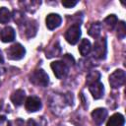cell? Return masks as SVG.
I'll list each match as a JSON object with an SVG mask.
<instances>
[{
    "mask_svg": "<svg viewBox=\"0 0 126 126\" xmlns=\"http://www.w3.org/2000/svg\"><path fill=\"white\" fill-rule=\"evenodd\" d=\"M30 81H31V83H32L35 86L47 87V85L49 84V77L45 73L44 70L37 69L32 73V75L30 77Z\"/></svg>",
    "mask_w": 126,
    "mask_h": 126,
    "instance_id": "obj_1",
    "label": "cell"
},
{
    "mask_svg": "<svg viewBox=\"0 0 126 126\" xmlns=\"http://www.w3.org/2000/svg\"><path fill=\"white\" fill-rule=\"evenodd\" d=\"M106 55V40L104 37L98 38L94 44V56L97 59H104Z\"/></svg>",
    "mask_w": 126,
    "mask_h": 126,
    "instance_id": "obj_6",
    "label": "cell"
},
{
    "mask_svg": "<svg viewBox=\"0 0 126 126\" xmlns=\"http://www.w3.org/2000/svg\"><path fill=\"white\" fill-rule=\"evenodd\" d=\"M16 32L12 27H5L0 32V39L3 42H11L15 39Z\"/></svg>",
    "mask_w": 126,
    "mask_h": 126,
    "instance_id": "obj_11",
    "label": "cell"
},
{
    "mask_svg": "<svg viewBox=\"0 0 126 126\" xmlns=\"http://www.w3.org/2000/svg\"><path fill=\"white\" fill-rule=\"evenodd\" d=\"M99 79H100V73L98 71H95V70L90 71L86 78V84H87V86L92 85L94 83L99 82Z\"/></svg>",
    "mask_w": 126,
    "mask_h": 126,
    "instance_id": "obj_16",
    "label": "cell"
},
{
    "mask_svg": "<svg viewBox=\"0 0 126 126\" xmlns=\"http://www.w3.org/2000/svg\"><path fill=\"white\" fill-rule=\"evenodd\" d=\"M21 4H23V6L25 7V9L29 12H34L38 7L39 5L41 4V1H35V0H32V1H24V2H21Z\"/></svg>",
    "mask_w": 126,
    "mask_h": 126,
    "instance_id": "obj_18",
    "label": "cell"
},
{
    "mask_svg": "<svg viewBox=\"0 0 126 126\" xmlns=\"http://www.w3.org/2000/svg\"><path fill=\"white\" fill-rule=\"evenodd\" d=\"M61 52V48H60V45H59V42L56 41L53 46H51L47 51H46V57L47 58H51V57H54V56H58Z\"/></svg>",
    "mask_w": 126,
    "mask_h": 126,
    "instance_id": "obj_20",
    "label": "cell"
},
{
    "mask_svg": "<svg viewBox=\"0 0 126 126\" xmlns=\"http://www.w3.org/2000/svg\"><path fill=\"white\" fill-rule=\"evenodd\" d=\"M103 22H104V24H105V26L107 27L108 30H113L115 28V26L117 25V23H118V19H117V17L115 15L112 14V15L107 16L104 19Z\"/></svg>",
    "mask_w": 126,
    "mask_h": 126,
    "instance_id": "obj_21",
    "label": "cell"
},
{
    "mask_svg": "<svg viewBox=\"0 0 126 126\" xmlns=\"http://www.w3.org/2000/svg\"><path fill=\"white\" fill-rule=\"evenodd\" d=\"M12 17L14 19V21L18 24V25H21L24 23L25 21V15L21 12V11H13V14H12Z\"/></svg>",
    "mask_w": 126,
    "mask_h": 126,
    "instance_id": "obj_23",
    "label": "cell"
},
{
    "mask_svg": "<svg viewBox=\"0 0 126 126\" xmlns=\"http://www.w3.org/2000/svg\"><path fill=\"white\" fill-rule=\"evenodd\" d=\"M27 126H40V124H39L38 122H36L34 119L31 118V119L28 120V122H27Z\"/></svg>",
    "mask_w": 126,
    "mask_h": 126,
    "instance_id": "obj_27",
    "label": "cell"
},
{
    "mask_svg": "<svg viewBox=\"0 0 126 126\" xmlns=\"http://www.w3.org/2000/svg\"><path fill=\"white\" fill-rule=\"evenodd\" d=\"M88 87H89L90 93L92 94V95L94 99H98V98L102 97L103 93H104V87H103L102 83H100V81L94 83L92 85H89Z\"/></svg>",
    "mask_w": 126,
    "mask_h": 126,
    "instance_id": "obj_9",
    "label": "cell"
},
{
    "mask_svg": "<svg viewBox=\"0 0 126 126\" xmlns=\"http://www.w3.org/2000/svg\"><path fill=\"white\" fill-rule=\"evenodd\" d=\"M92 50V44L90 42V40H88L87 38L82 39L80 45H79V51L81 53V55L83 56H87Z\"/></svg>",
    "mask_w": 126,
    "mask_h": 126,
    "instance_id": "obj_15",
    "label": "cell"
},
{
    "mask_svg": "<svg viewBox=\"0 0 126 126\" xmlns=\"http://www.w3.org/2000/svg\"><path fill=\"white\" fill-rule=\"evenodd\" d=\"M101 24L99 22H96V23H94L92 24V26L90 27L89 29V34L94 38L98 37L100 32H101Z\"/></svg>",
    "mask_w": 126,
    "mask_h": 126,
    "instance_id": "obj_17",
    "label": "cell"
},
{
    "mask_svg": "<svg viewBox=\"0 0 126 126\" xmlns=\"http://www.w3.org/2000/svg\"><path fill=\"white\" fill-rule=\"evenodd\" d=\"M107 116V110L105 108H96L92 112V118L96 125H101Z\"/></svg>",
    "mask_w": 126,
    "mask_h": 126,
    "instance_id": "obj_10",
    "label": "cell"
},
{
    "mask_svg": "<svg viewBox=\"0 0 126 126\" xmlns=\"http://www.w3.org/2000/svg\"><path fill=\"white\" fill-rule=\"evenodd\" d=\"M25 107L29 112H35L41 108V100L34 95L29 96L25 101Z\"/></svg>",
    "mask_w": 126,
    "mask_h": 126,
    "instance_id": "obj_7",
    "label": "cell"
},
{
    "mask_svg": "<svg viewBox=\"0 0 126 126\" xmlns=\"http://www.w3.org/2000/svg\"><path fill=\"white\" fill-rule=\"evenodd\" d=\"M62 61L68 66V67H70V66H73L74 65V63H75V60H74V58L70 55V54H65L64 56H63V59H62Z\"/></svg>",
    "mask_w": 126,
    "mask_h": 126,
    "instance_id": "obj_24",
    "label": "cell"
},
{
    "mask_svg": "<svg viewBox=\"0 0 126 126\" xmlns=\"http://www.w3.org/2000/svg\"><path fill=\"white\" fill-rule=\"evenodd\" d=\"M126 35V26L123 21L117 23V36L118 38H124Z\"/></svg>",
    "mask_w": 126,
    "mask_h": 126,
    "instance_id": "obj_22",
    "label": "cell"
},
{
    "mask_svg": "<svg viewBox=\"0 0 126 126\" xmlns=\"http://www.w3.org/2000/svg\"><path fill=\"white\" fill-rule=\"evenodd\" d=\"M81 29L79 25H72L65 32V39L70 44H76L81 37Z\"/></svg>",
    "mask_w": 126,
    "mask_h": 126,
    "instance_id": "obj_3",
    "label": "cell"
},
{
    "mask_svg": "<svg viewBox=\"0 0 126 126\" xmlns=\"http://www.w3.org/2000/svg\"><path fill=\"white\" fill-rule=\"evenodd\" d=\"M125 119L124 116L120 113H115L108 119L106 126H124Z\"/></svg>",
    "mask_w": 126,
    "mask_h": 126,
    "instance_id": "obj_14",
    "label": "cell"
},
{
    "mask_svg": "<svg viewBox=\"0 0 126 126\" xmlns=\"http://www.w3.org/2000/svg\"><path fill=\"white\" fill-rule=\"evenodd\" d=\"M12 18L11 12L8 10L6 7H1L0 8V23L1 24H7Z\"/></svg>",
    "mask_w": 126,
    "mask_h": 126,
    "instance_id": "obj_19",
    "label": "cell"
},
{
    "mask_svg": "<svg viewBox=\"0 0 126 126\" xmlns=\"http://www.w3.org/2000/svg\"><path fill=\"white\" fill-rule=\"evenodd\" d=\"M61 22H62L61 17L55 13H51V14L47 15V17L45 19L46 27L48 30H55L56 28H58L61 25Z\"/></svg>",
    "mask_w": 126,
    "mask_h": 126,
    "instance_id": "obj_8",
    "label": "cell"
},
{
    "mask_svg": "<svg viewBox=\"0 0 126 126\" xmlns=\"http://www.w3.org/2000/svg\"><path fill=\"white\" fill-rule=\"evenodd\" d=\"M125 78H126L125 71H123L122 69L115 70L112 74H110V76L108 78L110 87L112 89H118V88H120L124 84Z\"/></svg>",
    "mask_w": 126,
    "mask_h": 126,
    "instance_id": "obj_2",
    "label": "cell"
},
{
    "mask_svg": "<svg viewBox=\"0 0 126 126\" xmlns=\"http://www.w3.org/2000/svg\"><path fill=\"white\" fill-rule=\"evenodd\" d=\"M26 54L25 47L20 43H15L7 49V55L12 60H20Z\"/></svg>",
    "mask_w": 126,
    "mask_h": 126,
    "instance_id": "obj_4",
    "label": "cell"
},
{
    "mask_svg": "<svg viewBox=\"0 0 126 126\" xmlns=\"http://www.w3.org/2000/svg\"><path fill=\"white\" fill-rule=\"evenodd\" d=\"M0 126H11V123L6 116H0Z\"/></svg>",
    "mask_w": 126,
    "mask_h": 126,
    "instance_id": "obj_26",
    "label": "cell"
},
{
    "mask_svg": "<svg viewBox=\"0 0 126 126\" xmlns=\"http://www.w3.org/2000/svg\"><path fill=\"white\" fill-rule=\"evenodd\" d=\"M25 98H26V94H25V91L19 89L17 91H15L12 95H11V101L14 103V105L16 106H20L23 104V102L25 101Z\"/></svg>",
    "mask_w": 126,
    "mask_h": 126,
    "instance_id": "obj_13",
    "label": "cell"
},
{
    "mask_svg": "<svg viewBox=\"0 0 126 126\" xmlns=\"http://www.w3.org/2000/svg\"><path fill=\"white\" fill-rule=\"evenodd\" d=\"M62 5L66 8H71V7H74L75 5H77L78 1H71V0H65V1H62L61 2Z\"/></svg>",
    "mask_w": 126,
    "mask_h": 126,
    "instance_id": "obj_25",
    "label": "cell"
},
{
    "mask_svg": "<svg viewBox=\"0 0 126 126\" xmlns=\"http://www.w3.org/2000/svg\"><path fill=\"white\" fill-rule=\"evenodd\" d=\"M37 32V23L34 20H30L27 23H25V33L26 36L31 38L33 37L36 34Z\"/></svg>",
    "mask_w": 126,
    "mask_h": 126,
    "instance_id": "obj_12",
    "label": "cell"
},
{
    "mask_svg": "<svg viewBox=\"0 0 126 126\" xmlns=\"http://www.w3.org/2000/svg\"><path fill=\"white\" fill-rule=\"evenodd\" d=\"M54 75L58 79H63L68 75L69 67L63 62V61H54L50 65Z\"/></svg>",
    "mask_w": 126,
    "mask_h": 126,
    "instance_id": "obj_5",
    "label": "cell"
},
{
    "mask_svg": "<svg viewBox=\"0 0 126 126\" xmlns=\"http://www.w3.org/2000/svg\"><path fill=\"white\" fill-rule=\"evenodd\" d=\"M3 62H4V58H3V55H2V53L0 51V64H2Z\"/></svg>",
    "mask_w": 126,
    "mask_h": 126,
    "instance_id": "obj_28",
    "label": "cell"
}]
</instances>
